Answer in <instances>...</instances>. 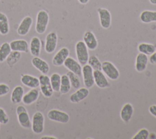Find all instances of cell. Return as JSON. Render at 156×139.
I'll use <instances>...</instances> for the list:
<instances>
[{"mask_svg":"<svg viewBox=\"0 0 156 139\" xmlns=\"http://www.w3.org/2000/svg\"><path fill=\"white\" fill-rule=\"evenodd\" d=\"M49 20V14L46 10H41L38 12L35 24V31L38 34H42L45 32Z\"/></svg>","mask_w":156,"mask_h":139,"instance_id":"obj_1","label":"cell"},{"mask_svg":"<svg viewBox=\"0 0 156 139\" xmlns=\"http://www.w3.org/2000/svg\"><path fill=\"white\" fill-rule=\"evenodd\" d=\"M75 51L77 61L81 66L86 64L89 58V53L88 48L83 41L79 40L76 43Z\"/></svg>","mask_w":156,"mask_h":139,"instance_id":"obj_2","label":"cell"},{"mask_svg":"<svg viewBox=\"0 0 156 139\" xmlns=\"http://www.w3.org/2000/svg\"><path fill=\"white\" fill-rule=\"evenodd\" d=\"M101 70L107 77L112 80H116L119 78L120 73L117 67L112 62L108 61L102 62Z\"/></svg>","mask_w":156,"mask_h":139,"instance_id":"obj_3","label":"cell"},{"mask_svg":"<svg viewBox=\"0 0 156 139\" xmlns=\"http://www.w3.org/2000/svg\"><path fill=\"white\" fill-rule=\"evenodd\" d=\"M16 112L17 114L19 124L25 129H29L32 126V122L30 120L29 115L26 108L23 105L16 107Z\"/></svg>","mask_w":156,"mask_h":139,"instance_id":"obj_4","label":"cell"},{"mask_svg":"<svg viewBox=\"0 0 156 139\" xmlns=\"http://www.w3.org/2000/svg\"><path fill=\"white\" fill-rule=\"evenodd\" d=\"M44 118L43 113L40 111L35 112L32 120V129L34 133L36 134H40L44 130Z\"/></svg>","mask_w":156,"mask_h":139,"instance_id":"obj_5","label":"cell"},{"mask_svg":"<svg viewBox=\"0 0 156 139\" xmlns=\"http://www.w3.org/2000/svg\"><path fill=\"white\" fill-rule=\"evenodd\" d=\"M94 70L89 64H85L82 68V75L83 80V84L87 88H92L94 85L93 75Z\"/></svg>","mask_w":156,"mask_h":139,"instance_id":"obj_6","label":"cell"},{"mask_svg":"<svg viewBox=\"0 0 156 139\" xmlns=\"http://www.w3.org/2000/svg\"><path fill=\"white\" fill-rule=\"evenodd\" d=\"M40 88L41 93L46 97H51L53 94V89L51 86L50 78L44 74L40 75L39 77Z\"/></svg>","mask_w":156,"mask_h":139,"instance_id":"obj_7","label":"cell"},{"mask_svg":"<svg viewBox=\"0 0 156 139\" xmlns=\"http://www.w3.org/2000/svg\"><path fill=\"white\" fill-rule=\"evenodd\" d=\"M47 116L49 119L60 123H67L69 121V115L63 111L57 109H52L48 112Z\"/></svg>","mask_w":156,"mask_h":139,"instance_id":"obj_8","label":"cell"},{"mask_svg":"<svg viewBox=\"0 0 156 139\" xmlns=\"http://www.w3.org/2000/svg\"><path fill=\"white\" fill-rule=\"evenodd\" d=\"M101 26L105 29H108L112 23V15L110 11L105 8L99 7L97 9Z\"/></svg>","mask_w":156,"mask_h":139,"instance_id":"obj_9","label":"cell"},{"mask_svg":"<svg viewBox=\"0 0 156 139\" xmlns=\"http://www.w3.org/2000/svg\"><path fill=\"white\" fill-rule=\"evenodd\" d=\"M58 37L55 32H49L46 37L44 50L48 53H52L56 49Z\"/></svg>","mask_w":156,"mask_h":139,"instance_id":"obj_10","label":"cell"},{"mask_svg":"<svg viewBox=\"0 0 156 139\" xmlns=\"http://www.w3.org/2000/svg\"><path fill=\"white\" fill-rule=\"evenodd\" d=\"M63 65L68 70H69V71L76 73L79 77L82 75V67L81 64L74 58L68 56L65 61Z\"/></svg>","mask_w":156,"mask_h":139,"instance_id":"obj_11","label":"cell"},{"mask_svg":"<svg viewBox=\"0 0 156 139\" xmlns=\"http://www.w3.org/2000/svg\"><path fill=\"white\" fill-rule=\"evenodd\" d=\"M69 51L68 48L63 47L54 55L52 59V64L55 66H61L63 64L66 59L69 56Z\"/></svg>","mask_w":156,"mask_h":139,"instance_id":"obj_12","label":"cell"},{"mask_svg":"<svg viewBox=\"0 0 156 139\" xmlns=\"http://www.w3.org/2000/svg\"><path fill=\"white\" fill-rule=\"evenodd\" d=\"M94 84L101 89L106 88L110 86V83L107 78V77L104 72L100 70H96L93 71Z\"/></svg>","mask_w":156,"mask_h":139,"instance_id":"obj_13","label":"cell"},{"mask_svg":"<svg viewBox=\"0 0 156 139\" xmlns=\"http://www.w3.org/2000/svg\"><path fill=\"white\" fill-rule=\"evenodd\" d=\"M83 41L85 43L88 49L90 50H94L98 46V40L92 31H86L83 36Z\"/></svg>","mask_w":156,"mask_h":139,"instance_id":"obj_14","label":"cell"},{"mask_svg":"<svg viewBox=\"0 0 156 139\" xmlns=\"http://www.w3.org/2000/svg\"><path fill=\"white\" fill-rule=\"evenodd\" d=\"M90 91L88 88H79L77 90L73 93L69 97V100L72 103H77L82 101L86 99L89 95Z\"/></svg>","mask_w":156,"mask_h":139,"instance_id":"obj_15","label":"cell"},{"mask_svg":"<svg viewBox=\"0 0 156 139\" xmlns=\"http://www.w3.org/2000/svg\"><path fill=\"white\" fill-rule=\"evenodd\" d=\"M148 61L149 58L147 57V55L142 53H139L135 59V70L138 72H144L147 68Z\"/></svg>","mask_w":156,"mask_h":139,"instance_id":"obj_16","label":"cell"},{"mask_svg":"<svg viewBox=\"0 0 156 139\" xmlns=\"http://www.w3.org/2000/svg\"><path fill=\"white\" fill-rule=\"evenodd\" d=\"M32 22L33 20L32 17L30 16L25 17L18 26L17 29V33L20 36H26L29 32L32 24Z\"/></svg>","mask_w":156,"mask_h":139,"instance_id":"obj_17","label":"cell"},{"mask_svg":"<svg viewBox=\"0 0 156 139\" xmlns=\"http://www.w3.org/2000/svg\"><path fill=\"white\" fill-rule=\"evenodd\" d=\"M32 64L37 70H38L41 73L46 75L49 71V66L46 61L39 58L38 56H35L32 59Z\"/></svg>","mask_w":156,"mask_h":139,"instance_id":"obj_18","label":"cell"},{"mask_svg":"<svg viewBox=\"0 0 156 139\" xmlns=\"http://www.w3.org/2000/svg\"><path fill=\"white\" fill-rule=\"evenodd\" d=\"M12 51L27 53L29 51V44L24 39L14 40L10 43Z\"/></svg>","mask_w":156,"mask_h":139,"instance_id":"obj_19","label":"cell"},{"mask_svg":"<svg viewBox=\"0 0 156 139\" xmlns=\"http://www.w3.org/2000/svg\"><path fill=\"white\" fill-rule=\"evenodd\" d=\"M134 109L132 105L130 103H125L121 108L120 111V118L124 122H128L131 119Z\"/></svg>","mask_w":156,"mask_h":139,"instance_id":"obj_20","label":"cell"},{"mask_svg":"<svg viewBox=\"0 0 156 139\" xmlns=\"http://www.w3.org/2000/svg\"><path fill=\"white\" fill-rule=\"evenodd\" d=\"M21 82L24 86L30 88H37L40 85L39 78L36 77L25 74L22 75L21 78Z\"/></svg>","mask_w":156,"mask_h":139,"instance_id":"obj_21","label":"cell"},{"mask_svg":"<svg viewBox=\"0 0 156 139\" xmlns=\"http://www.w3.org/2000/svg\"><path fill=\"white\" fill-rule=\"evenodd\" d=\"M39 94V91L37 88H32L26 94L23 95L22 102L25 105H30L38 99Z\"/></svg>","mask_w":156,"mask_h":139,"instance_id":"obj_22","label":"cell"},{"mask_svg":"<svg viewBox=\"0 0 156 139\" xmlns=\"http://www.w3.org/2000/svg\"><path fill=\"white\" fill-rule=\"evenodd\" d=\"M41 50V41L38 37H33L30 42L29 50L31 54L35 56H39Z\"/></svg>","mask_w":156,"mask_h":139,"instance_id":"obj_23","label":"cell"},{"mask_svg":"<svg viewBox=\"0 0 156 139\" xmlns=\"http://www.w3.org/2000/svg\"><path fill=\"white\" fill-rule=\"evenodd\" d=\"M140 19L144 23L156 22V11L145 10L140 13Z\"/></svg>","mask_w":156,"mask_h":139,"instance_id":"obj_24","label":"cell"},{"mask_svg":"<svg viewBox=\"0 0 156 139\" xmlns=\"http://www.w3.org/2000/svg\"><path fill=\"white\" fill-rule=\"evenodd\" d=\"M24 95V89L21 86H16L13 89L11 94V101L13 103L17 104L22 101Z\"/></svg>","mask_w":156,"mask_h":139,"instance_id":"obj_25","label":"cell"},{"mask_svg":"<svg viewBox=\"0 0 156 139\" xmlns=\"http://www.w3.org/2000/svg\"><path fill=\"white\" fill-rule=\"evenodd\" d=\"M138 50L140 53H144L146 55H151L156 50L155 45L152 43L142 42L138 44Z\"/></svg>","mask_w":156,"mask_h":139,"instance_id":"obj_26","label":"cell"},{"mask_svg":"<svg viewBox=\"0 0 156 139\" xmlns=\"http://www.w3.org/2000/svg\"><path fill=\"white\" fill-rule=\"evenodd\" d=\"M71 88L69 79L66 74H63L61 76V83L60 87V92L62 94L68 93Z\"/></svg>","mask_w":156,"mask_h":139,"instance_id":"obj_27","label":"cell"},{"mask_svg":"<svg viewBox=\"0 0 156 139\" xmlns=\"http://www.w3.org/2000/svg\"><path fill=\"white\" fill-rule=\"evenodd\" d=\"M9 32V23L8 18L4 13L0 12V34L7 35Z\"/></svg>","mask_w":156,"mask_h":139,"instance_id":"obj_28","label":"cell"},{"mask_svg":"<svg viewBox=\"0 0 156 139\" xmlns=\"http://www.w3.org/2000/svg\"><path fill=\"white\" fill-rule=\"evenodd\" d=\"M11 51L12 50L10 43L8 42H4L0 46V62H3L5 60H6Z\"/></svg>","mask_w":156,"mask_h":139,"instance_id":"obj_29","label":"cell"},{"mask_svg":"<svg viewBox=\"0 0 156 139\" xmlns=\"http://www.w3.org/2000/svg\"><path fill=\"white\" fill-rule=\"evenodd\" d=\"M50 78V81L52 88L54 91L58 92L60 91V83H61V76L57 73H54L51 75Z\"/></svg>","mask_w":156,"mask_h":139,"instance_id":"obj_30","label":"cell"},{"mask_svg":"<svg viewBox=\"0 0 156 139\" xmlns=\"http://www.w3.org/2000/svg\"><path fill=\"white\" fill-rule=\"evenodd\" d=\"M66 75H68L70 83H71V87H73V88L77 89L79 88H80V79L79 78V76L77 75H76V73L71 72V71H68L66 73Z\"/></svg>","mask_w":156,"mask_h":139,"instance_id":"obj_31","label":"cell"},{"mask_svg":"<svg viewBox=\"0 0 156 139\" xmlns=\"http://www.w3.org/2000/svg\"><path fill=\"white\" fill-rule=\"evenodd\" d=\"M21 58V53L19 51H12L8 56L6 59L7 63L10 67H13L14 64H15Z\"/></svg>","mask_w":156,"mask_h":139,"instance_id":"obj_32","label":"cell"},{"mask_svg":"<svg viewBox=\"0 0 156 139\" xmlns=\"http://www.w3.org/2000/svg\"><path fill=\"white\" fill-rule=\"evenodd\" d=\"M87 63L92 67V69L94 70H101L102 62L100 61V60L96 56L91 55L89 56Z\"/></svg>","mask_w":156,"mask_h":139,"instance_id":"obj_33","label":"cell"},{"mask_svg":"<svg viewBox=\"0 0 156 139\" xmlns=\"http://www.w3.org/2000/svg\"><path fill=\"white\" fill-rule=\"evenodd\" d=\"M149 132L147 129H141L137 133L132 137V139H147L149 138Z\"/></svg>","mask_w":156,"mask_h":139,"instance_id":"obj_34","label":"cell"},{"mask_svg":"<svg viewBox=\"0 0 156 139\" xmlns=\"http://www.w3.org/2000/svg\"><path fill=\"white\" fill-rule=\"evenodd\" d=\"M9 118L5 111L0 107V123L2 124H6L9 122Z\"/></svg>","mask_w":156,"mask_h":139,"instance_id":"obj_35","label":"cell"},{"mask_svg":"<svg viewBox=\"0 0 156 139\" xmlns=\"http://www.w3.org/2000/svg\"><path fill=\"white\" fill-rule=\"evenodd\" d=\"M10 91V87L5 83L0 84V97L7 94Z\"/></svg>","mask_w":156,"mask_h":139,"instance_id":"obj_36","label":"cell"},{"mask_svg":"<svg viewBox=\"0 0 156 139\" xmlns=\"http://www.w3.org/2000/svg\"><path fill=\"white\" fill-rule=\"evenodd\" d=\"M149 61L151 64H156V50L155 51L154 53H153L152 54L150 55Z\"/></svg>","mask_w":156,"mask_h":139,"instance_id":"obj_37","label":"cell"},{"mask_svg":"<svg viewBox=\"0 0 156 139\" xmlns=\"http://www.w3.org/2000/svg\"><path fill=\"white\" fill-rule=\"evenodd\" d=\"M149 113L156 118V105H152L149 107Z\"/></svg>","mask_w":156,"mask_h":139,"instance_id":"obj_38","label":"cell"},{"mask_svg":"<svg viewBox=\"0 0 156 139\" xmlns=\"http://www.w3.org/2000/svg\"><path fill=\"white\" fill-rule=\"evenodd\" d=\"M41 139H57V137H55L54 136H44L41 138Z\"/></svg>","mask_w":156,"mask_h":139,"instance_id":"obj_39","label":"cell"},{"mask_svg":"<svg viewBox=\"0 0 156 139\" xmlns=\"http://www.w3.org/2000/svg\"><path fill=\"white\" fill-rule=\"evenodd\" d=\"M90 0H78V1L79 2V3H80L81 4H87Z\"/></svg>","mask_w":156,"mask_h":139,"instance_id":"obj_40","label":"cell"},{"mask_svg":"<svg viewBox=\"0 0 156 139\" xmlns=\"http://www.w3.org/2000/svg\"><path fill=\"white\" fill-rule=\"evenodd\" d=\"M149 2L152 5H156V0H149Z\"/></svg>","mask_w":156,"mask_h":139,"instance_id":"obj_41","label":"cell"},{"mask_svg":"<svg viewBox=\"0 0 156 139\" xmlns=\"http://www.w3.org/2000/svg\"><path fill=\"white\" fill-rule=\"evenodd\" d=\"M0 124H1V123H0Z\"/></svg>","mask_w":156,"mask_h":139,"instance_id":"obj_42","label":"cell"},{"mask_svg":"<svg viewBox=\"0 0 156 139\" xmlns=\"http://www.w3.org/2000/svg\"><path fill=\"white\" fill-rule=\"evenodd\" d=\"M0 1H1V0H0Z\"/></svg>","mask_w":156,"mask_h":139,"instance_id":"obj_43","label":"cell"}]
</instances>
